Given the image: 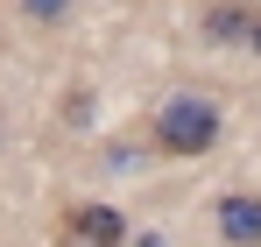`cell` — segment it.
I'll use <instances>...</instances> for the list:
<instances>
[{
    "mask_svg": "<svg viewBox=\"0 0 261 247\" xmlns=\"http://www.w3.org/2000/svg\"><path fill=\"white\" fill-rule=\"evenodd\" d=\"M155 141H163L170 156H205V149L219 141V106H212V99H198V92L170 99V106L155 113Z\"/></svg>",
    "mask_w": 261,
    "mask_h": 247,
    "instance_id": "6da1fadb",
    "label": "cell"
},
{
    "mask_svg": "<svg viewBox=\"0 0 261 247\" xmlns=\"http://www.w3.org/2000/svg\"><path fill=\"white\" fill-rule=\"evenodd\" d=\"M64 240L120 247V240H127V226H120V212H113V205H71V212H64Z\"/></svg>",
    "mask_w": 261,
    "mask_h": 247,
    "instance_id": "7a4b0ae2",
    "label": "cell"
},
{
    "mask_svg": "<svg viewBox=\"0 0 261 247\" xmlns=\"http://www.w3.org/2000/svg\"><path fill=\"white\" fill-rule=\"evenodd\" d=\"M219 226H226V240L261 247V198H219Z\"/></svg>",
    "mask_w": 261,
    "mask_h": 247,
    "instance_id": "3957f363",
    "label": "cell"
},
{
    "mask_svg": "<svg viewBox=\"0 0 261 247\" xmlns=\"http://www.w3.org/2000/svg\"><path fill=\"white\" fill-rule=\"evenodd\" d=\"M247 29H254V7H240V0H233V7H226V0L205 7V36L212 42H247Z\"/></svg>",
    "mask_w": 261,
    "mask_h": 247,
    "instance_id": "277c9868",
    "label": "cell"
},
{
    "mask_svg": "<svg viewBox=\"0 0 261 247\" xmlns=\"http://www.w3.org/2000/svg\"><path fill=\"white\" fill-rule=\"evenodd\" d=\"M21 14H29V21H64L71 0H21Z\"/></svg>",
    "mask_w": 261,
    "mask_h": 247,
    "instance_id": "5b68a950",
    "label": "cell"
},
{
    "mask_svg": "<svg viewBox=\"0 0 261 247\" xmlns=\"http://www.w3.org/2000/svg\"><path fill=\"white\" fill-rule=\"evenodd\" d=\"M247 50H261V7H254V29H247Z\"/></svg>",
    "mask_w": 261,
    "mask_h": 247,
    "instance_id": "8992f818",
    "label": "cell"
},
{
    "mask_svg": "<svg viewBox=\"0 0 261 247\" xmlns=\"http://www.w3.org/2000/svg\"><path fill=\"white\" fill-rule=\"evenodd\" d=\"M64 247H85V240H64Z\"/></svg>",
    "mask_w": 261,
    "mask_h": 247,
    "instance_id": "52a82bcc",
    "label": "cell"
}]
</instances>
